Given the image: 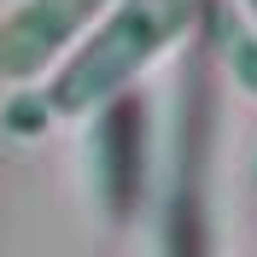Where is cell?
<instances>
[{
	"instance_id": "obj_3",
	"label": "cell",
	"mask_w": 257,
	"mask_h": 257,
	"mask_svg": "<svg viewBox=\"0 0 257 257\" xmlns=\"http://www.w3.org/2000/svg\"><path fill=\"white\" fill-rule=\"evenodd\" d=\"M205 18H210V47H216V64L228 70V82L240 94H257V30L240 18L234 0H205Z\"/></svg>"
},
{
	"instance_id": "obj_4",
	"label": "cell",
	"mask_w": 257,
	"mask_h": 257,
	"mask_svg": "<svg viewBox=\"0 0 257 257\" xmlns=\"http://www.w3.org/2000/svg\"><path fill=\"white\" fill-rule=\"evenodd\" d=\"M47 117H53L47 94H18L12 105H6V128H12V135H41Z\"/></svg>"
},
{
	"instance_id": "obj_5",
	"label": "cell",
	"mask_w": 257,
	"mask_h": 257,
	"mask_svg": "<svg viewBox=\"0 0 257 257\" xmlns=\"http://www.w3.org/2000/svg\"><path fill=\"white\" fill-rule=\"evenodd\" d=\"M234 6H240V18H245V24L257 30V0H234Z\"/></svg>"
},
{
	"instance_id": "obj_6",
	"label": "cell",
	"mask_w": 257,
	"mask_h": 257,
	"mask_svg": "<svg viewBox=\"0 0 257 257\" xmlns=\"http://www.w3.org/2000/svg\"><path fill=\"white\" fill-rule=\"evenodd\" d=\"M251 181H257V176H251Z\"/></svg>"
},
{
	"instance_id": "obj_2",
	"label": "cell",
	"mask_w": 257,
	"mask_h": 257,
	"mask_svg": "<svg viewBox=\"0 0 257 257\" xmlns=\"http://www.w3.org/2000/svg\"><path fill=\"white\" fill-rule=\"evenodd\" d=\"M117 0H24L0 24V76L6 82H35L82 30H94Z\"/></svg>"
},
{
	"instance_id": "obj_1",
	"label": "cell",
	"mask_w": 257,
	"mask_h": 257,
	"mask_svg": "<svg viewBox=\"0 0 257 257\" xmlns=\"http://www.w3.org/2000/svg\"><path fill=\"white\" fill-rule=\"evenodd\" d=\"M199 18H205V0H117L47 88L53 117H88L117 105L146 64L199 30Z\"/></svg>"
}]
</instances>
